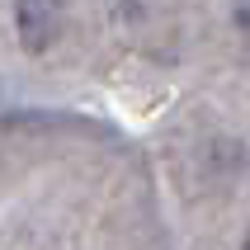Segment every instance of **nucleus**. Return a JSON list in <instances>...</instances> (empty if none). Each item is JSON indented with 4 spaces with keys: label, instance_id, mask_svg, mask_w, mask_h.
Masks as SVG:
<instances>
[{
    "label": "nucleus",
    "instance_id": "1",
    "mask_svg": "<svg viewBox=\"0 0 250 250\" xmlns=\"http://www.w3.org/2000/svg\"><path fill=\"white\" fill-rule=\"evenodd\" d=\"M14 24H19V38H24L28 52H42V47H52L57 38V10L52 5H19L14 10Z\"/></svg>",
    "mask_w": 250,
    "mask_h": 250
},
{
    "label": "nucleus",
    "instance_id": "2",
    "mask_svg": "<svg viewBox=\"0 0 250 250\" xmlns=\"http://www.w3.org/2000/svg\"><path fill=\"white\" fill-rule=\"evenodd\" d=\"M236 24H246V28H250V5H236Z\"/></svg>",
    "mask_w": 250,
    "mask_h": 250
},
{
    "label": "nucleus",
    "instance_id": "3",
    "mask_svg": "<svg viewBox=\"0 0 250 250\" xmlns=\"http://www.w3.org/2000/svg\"><path fill=\"white\" fill-rule=\"evenodd\" d=\"M246 246H250V241H246Z\"/></svg>",
    "mask_w": 250,
    "mask_h": 250
}]
</instances>
